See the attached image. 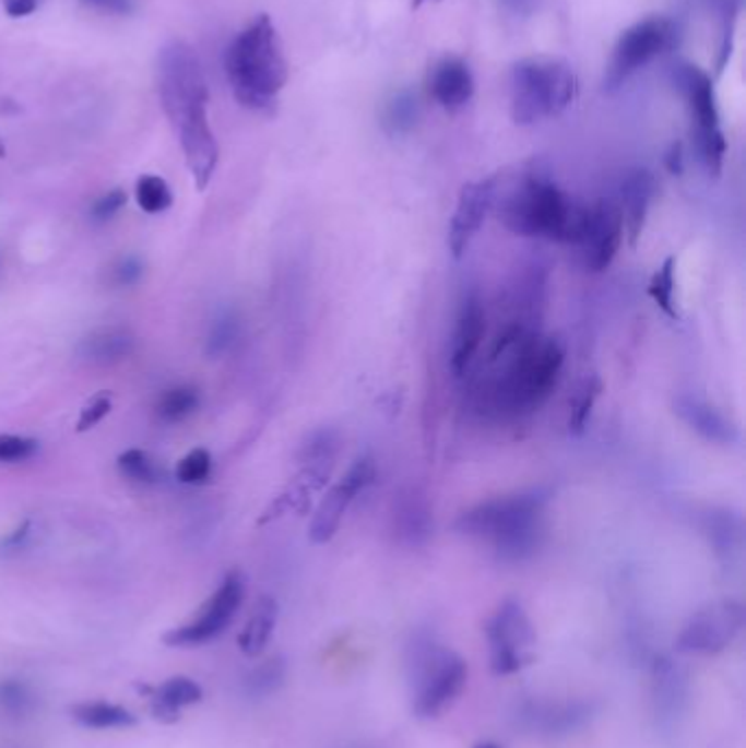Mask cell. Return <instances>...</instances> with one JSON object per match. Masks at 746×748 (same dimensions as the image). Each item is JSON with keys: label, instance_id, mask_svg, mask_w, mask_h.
I'll return each mask as SVG.
<instances>
[{"label": "cell", "instance_id": "cell-31", "mask_svg": "<svg viewBox=\"0 0 746 748\" xmlns=\"http://www.w3.org/2000/svg\"><path fill=\"white\" fill-rule=\"evenodd\" d=\"M674 270H676V261L670 257L665 259L656 272L652 274L650 283H648V296L652 298V302L667 316V318H676V302H674V289H676V278H674Z\"/></svg>", "mask_w": 746, "mask_h": 748}, {"label": "cell", "instance_id": "cell-21", "mask_svg": "<svg viewBox=\"0 0 746 748\" xmlns=\"http://www.w3.org/2000/svg\"><path fill=\"white\" fill-rule=\"evenodd\" d=\"M656 195V180L648 169H630L619 185L617 209L624 219V235L635 246L643 233L650 206Z\"/></svg>", "mask_w": 746, "mask_h": 748}, {"label": "cell", "instance_id": "cell-8", "mask_svg": "<svg viewBox=\"0 0 746 748\" xmlns=\"http://www.w3.org/2000/svg\"><path fill=\"white\" fill-rule=\"evenodd\" d=\"M674 82L689 108L700 163L711 176H720L726 154V141L720 126L713 80L700 67L691 62H678L674 67Z\"/></svg>", "mask_w": 746, "mask_h": 748}, {"label": "cell", "instance_id": "cell-29", "mask_svg": "<svg viewBox=\"0 0 746 748\" xmlns=\"http://www.w3.org/2000/svg\"><path fill=\"white\" fill-rule=\"evenodd\" d=\"M200 407V392L189 385H178L171 390H165L158 396L156 403V414L163 423H182L191 414H196Z\"/></svg>", "mask_w": 746, "mask_h": 748}, {"label": "cell", "instance_id": "cell-3", "mask_svg": "<svg viewBox=\"0 0 746 748\" xmlns=\"http://www.w3.org/2000/svg\"><path fill=\"white\" fill-rule=\"evenodd\" d=\"M226 75L237 102L254 112H272L289 80L279 32L268 14L246 27L226 51Z\"/></svg>", "mask_w": 746, "mask_h": 748}, {"label": "cell", "instance_id": "cell-19", "mask_svg": "<svg viewBox=\"0 0 746 748\" xmlns=\"http://www.w3.org/2000/svg\"><path fill=\"white\" fill-rule=\"evenodd\" d=\"M672 407L678 420L685 423L691 431H696L707 442L729 447V444H735L739 438L737 425L726 414H722L715 405H711L709 401L700 396L678 394Z\"/></svg>", "mask_w": 746, "mask_h": 748}, {"label": "cell", "instance_id": "cell-42", "mask_svg": "<svg viewBox=\"0 0 746 748\" xmlns=\"http://www.w3.org/2000/svg\"><path fill=\"white\" fill-rule=\"evenodd\" d=\"M29 534H32V523L25 521V523H21L14 532H10L3 541H0V549H3V551H16V549H21V547L25 545V541L29 538Z\"/></svg>", "mask_w": 746, "mask_h": 748}, {"label": "cell", "instance_id": "cell-11", "mask_svg": "<svg viewBox=\"0 0 746 748\" xmlns=\"http://www.w3.org/2000/svg\"><path fill=\"white\" fill-rule=\"evenodd\" d=\"M746 621L744 604L731 597L709 602L698 608L676 637V650L683 654H720L742 632Z\"/></svg>", "mask_w": 746, "mask_h": 748}, {"label": "cell", "instance_id": "cell-46", "mask_svg": "<svg viewBox=\"0 0 746 748\" xmlns=\"http://www.w3.org/2000/svg\"><path fill=\"white\" fill-rule=\"evenodd\" d=\"M8 156V150H5V143L0 141V158H5Z\"/></svg>", "mask_w": 746, "mask_h": 748}, {"label": "cell", "instance_id": "cell-39", "mask_svg": "<svg viewBox=\"0 0 746 748\" xmlns=\"http://www.w3.org/2000/svg\"><path fill=\"white\" fill-rule=\"evenodd\" d=\"M126 202H128V193L123 189H115L93 204L91 215L95 222H108L126 206Z\"/></svg>", "mask_w": 746, "mask_h": 748}, {"label": "cell", "instance_id": "cell-2", "mask_svg": "<svg viewBox=\"0 0 746 748\" xmlns=\"http://www.w3.org/2000/svg\"><path fill=\"white\" fill-rule=\"evenodd\" d=\"M161 102L180 139L187 167L200 191L220 163V145L209 126V88L202 64L187 43L174 40L161 51Z\"/></svg>", "mask_w": 746, "mask_h": 748}, {"label": "cell", "instance_id": "cell-28", "mask_svg": "<svg viewBox=\"0 0 746 748\" xmlns=\"http://www.w3.org/2000/svg\"><path fill=\"white\" fill-rule=\"evenodd\" d=\"M704 534L709 536V543L713 545L715 554L722 560H731L739 551L742 527H739V519L733 517L731 512L707 514Z\"/></svg>", "mask_w": 746, "mask_h": 748}, {"label": "cell", "instance_id": "cell-26", "mask_svg": "<svg viewBox=\"0 0 746 748\" xmlns=\"http://www.w3.org/2000/svg\"><path fill=\"white\" fill-rule=\"evenodd\" d=\"M71 715L86 728L95 731H110V728H128L137 724V715L126 709L123 704L108 702V700H86L71 707Z\"/></svg>", "mask_w": 746, "mask_h": 748}, {"label": "cell", "instance_id": "cell-45", "mask_svg": "<svg viewBox=\"0 0 746 748\" xmlns=\"http://www.w3.org/2000/svg\"><path fill=\"white\" fill-rule=\"evenodd\" d=\"M473 748H504V746L497 744V741H488V739H486V741H477Z\"/></svg>", "mask_w": 746, "mask_h": 748}, {"label": "cell", "instance_id": "cell-44", "mask_svg": "<svg viewBox=\"0 0 746 748\" xmlns=\"http://www.w3.org/2000/svg\"><path fill=\"white\" fill-rule=\"evenodd\" d=\"M88 3H93L106 12H115V14H128L130 12V0H88Z\"/></svg>", "mask_w": 746, "mask_h": 748}, {"label": "cell", "instance_id": "cell-27", "mask_svg": "<svg viewBox=\"0 0 746 748\" xmlns=\"http://www.w3.org/2000/svg\"><path fill=\"white\" fill-rule=\"evenodd\" d=\"M287 678V663L283 656H270L254 665L244 676V691L250 698H268L276 693Z\"/></svg>", "mask_w": 746, "mask_h": 748}, {"label": "cell", "instance_id": "cell-14", "mask_svg": "<svg viewBox=\"0 0 746 748\" xmlns=\"http://www.w3.org/2000/svg\"><path fill=\"white\" fill-rule=\"evenodd\" d=\"M375 479H377L375 462L370 458H359L318 503L313 519L309 523V538L318 545L329 543L338 534L351 503L357 499L359 492L370 488Z\"/></svg>", "mask_w": 746, "mask_h": 748}, {"label": "cell", "instance_id": "cell-15", "mask_svg": "<svg viewBox=\"0 0 746 748\" xmlns=\"http://www.w3.org/2000/svg\"><path fill=\"white\" fill-rule=\"evenodd\" d=\"M495 195H497V180L486 178L477 182H469L460 189L451 224H449V250L455 259L464 257L471 248L473 239L479 235L482 226L486 224L488 215L495 211Z\"/></svg>", "mask_w": 746, "mask_h": 748}, {"label": "cell", "instance_id": "cell-16", "mask_svg": "<svg viewBox=\"0 0 746 748\" xmlns=\"http://www.w3.org/2000/svg\"><path fill=\"white\" fill-rule=\"evenodd\" d=\"M595 711L597 704L591 700H528L519 707L517 720L541 735H567L587 726Z\"/></svg>", "mask_w": 746, "mask_h": 748}, {"label": "cell", "instance_id": "cell-24", "mask_svg": "<svg viewBox=\"0 0 746 748\" xmlns=\"http://www.w3.org/2000/svg\"><path fill=\"white\" fill-rule=\"evenodd\" d=\"M276 621H279V602L270 595L259 597V602L254 604L244 630L237 637L239 650L246 656H259L265 650V645L270 643L274 628H276Z\"/></svg>", "mask_w": 746, "mask_h": 748}, {"label": "cell", "instance_id": "cell-17", "mask_svg": "<svg viewBox=\"0 0 746 748\" xmlns=\"http://www.w3.org/2000/svg\"><path fill=\"white\" fill-rule=\"evenodd\" d=\"M652 702L659 726L672 731L689 702L687 669L672 656L661 654L652 661Z\"/></svg>", "mask_w": 746, "mask_h": 748}, {"label": "cell", "instance_id": "cell-30", "mask_svg": "<svg viewBox=\"0 0 746 748\" xmlns=\"http://www.w3.org/2000/svg\"><path fill=\"white\" fill-rule=\"evenodd\" d=\"M602 394V381L597 375H589L576 390L571 403H569V420L567 427L571 434H582L589 425V418L593 414V407Z\"/></svg>", "mask_w": 746, "mask_h": 748}, {"label": "cell", "instance_id": "cell-9", "mask_svg": "<svg viewBox=\"0 0 746 748\" xmlns=\"http://www.w3.org/2000/svg\"><path fill=\"white\" fill-rule=\"evenodd\" d=\"M676 25L667 16H648L630 25L615 43L602 86L604 93H617L632 75L674 47Z\"/></svg>", "mask_w": 746, "mask_h": 748}, {"label": "cell", "instance_id": "cell-25", "mask_svg": "<svg viewBox=\"0 0 746 748\" xmlns=\"http://www.w3.org/2000/svg\"><path fill=\"white\" fill-rule=\"evenodd\" d=\"M137 348V337L121 326L99 329L80 344V355L93 364H115L130 357Z\"/></svg>", "mask_w": 746, "mask_h": 748}, {"label": "cell", "instance_id": "cell-41", "mask_svg": "<svg viewBox=\"0 0 746 748\" xmlns=\"http://www.w3.org/2000/svg\"><path fill=\"white\" fill-rule=\"evenodd\" d=\"M40 3L43 0H3V8L12 19H27L40 8Z\"/></svg>", "mask_w": 746, "mask_h": 748}, {"label": "cell", "instance_id": "cell-6", "mask_svg": "<svg viewBox=\"0 0 746 748\" xmlns=\"http://www.w3.org/2000/svg\"><path fill=\"white\" fill-rule=\"evenodd\" d=\"M405 669L414 713L425 720L440 715L462 693L469 676L466 661L429 632L412 637Z\"/></svg>", "mask_w": 746, "mask_h": 748}, {"label": "cell", "instance_id": "cell-4", "mask_svg": "<svg viewBox=\"0 0 746 748\" xmlns=\"http://www.w3.org/2000/svg\"><path fill=\"white\" fill-rule=\"evenodd\" d=\"M543 492H517L482 501L455 521L458 532L488 541L506 562H523L536 554L545 532Z\"/></svg>", "mask_w": 746, "mask_h": 748}, {"label": "cell", "instance_id": "cell-20", "mask_svg": "<svg viewBox=\"0 0 746 748\" xmlns=\"http://www.w3.org/2000/svg\"><path fill=\"white\" fill-rule=\"evenodd\" d=\"M431 99L447 112H458L475 95V78L462 58H442L429 73L427 82Z\"/></svg>", "mask_w": 746, "mask_h": 748}, {"label": "cell", "instance_id": "cell-34", "mask_svg": "<svg viewBox=\"0 0 746 748\" xmlns=\"http://www.w3.org/2000/svg\"><path fill=\"white\" fill-rule=\"evenodd\" d=\"M213 471V458L206 449H193L189 451L176 466V479L189 486L204 484L211 477Z\"/></svg>", "mask_w": 746, "mask_h": 748}, {"label": "cell", "instance_id": "cell-47", "mask_svg": "<svg viewBox=\"0 0 746 748\" xmlns=\"http://www.w3.org/2000/svg\"><path fill=\"white\" fill-rule=\"evenodd\" d=\"M423 3H427V0H414V8H421Z\"/></svg>", "mask_w": 746, "mask_h": 748}, {"label": "cell", "instance_id": "cell-23", "mask_svg": "<svg viewBox=\"0 0 746 748\" xmlns=\"http://www.w3.org/2000/svg\"><path fill=\"white\" fill-rule=\"evenodd\" d=\"M40 709V693L32 680L23 676L0 678V720L27 722Z\"/></svg>", "mask_w": 746, "mask_h": 748}, {"label": "cell", "instance_id": "cell-12", "mask_svg": "<svg viewBox=\"0 0 746 748\" xmlns=\"http://www.w3.org/2000/svg\"><path fill=\"white\" fill-rule=\"evenodd\" d=\"M624 244V219L613 200H600L593 206H582L576 235L569 246L578 250L587 272H604L617 257Z\"/></svg>", "mask_w": 746, "mask_h": 748}, {"label": "cell", "instance_id": "cell-40", "mask_svg": "<svg viewBox=\"0 0 746 748\" xmlns=\"http://www.w3.org/2000/svg\"><path fill=\"white\" fill-rule=\"evenodd\" d=\"M143 276V263L137 257H126L119 261V265L115 268V281L117 285H137Z\"/></svg>", "mask_w": 746, "mask_h": 748}, {"label": "cell", "instance_id": "cell-7", "mask_svg": "<svg viewBox=\"0 0 746 748\" xmlns=\"http://www.w3.org/2000/svg\"><path fill=\"white\" fill-rule=\"evenodd\" d=\"M578 97L571 67L558 58H525L510 71V117L517 126H534L563 115Z\"/></svg>", "mask_w": 746, "mask_h": 748}, {"label": "cell", "instance_id": "cell-33", "mask_svg": "<svg viewBox=\"0 0 746 748\" xmlns=\"http://www.w3.org/2000/svg\"><path fill=\"white\" fill-rule=\"evenodd\" d=\"M117 466H119L123 477L139 482V484H158L163 477L158 462L143 449L123 451L117 460Z\"/></svg>", "mask_w": 746, "mask_h": 748}, {"label": "cell", "instance_id": "cell-18", "mask_svg": "<svg viewBox=\"0 0 746 748\" xmlns=\"http://www.w3.org/2000/svg\"><path fill=\"white\" fill-rule=\"evenodd\" d=\"M486 335V309L482 305V298L471 292L460 309H458V318H455V326H453V340H451V370L455 377H462L469 366L473 364L475 355L482 348Z\"/></svg>", "mask_w": 746, "mask_h": 748}, {"label": "cell", "instance_id": "cell-13", "mask_svg": "<svg viewBox=\"0 0 746 748\" xmlns=\"http://www.w3.org/2000/svg\"><path fill=\"white\" fill-rule=\"evenodd\" d=\"M246 597V578L241 571H230L206 599L200 615L178 628H171L163 641L171 648H196L217 639L237 617Z\"/></svg>", "mask_w": 746, "mask_h": 748}, {"label": "cell", "instance_id": "cell-38", "mask_svg": "<svg viewBox=\"0 0 746 748\" xmlns=\"http://www.w3.org/2000/svg\"><path fill=\"white\" fill-rule=\"evenodd\" d=\"M110 409H113V399H110L108 392H102V394L93 396V399L84 405V409H82V414H80L78 431H88V429H93L95 425H99V423L110 414Z\"/></svg>", "mask_w": 746, "mask_h": 748}, {"label": "cell", "instance_id": "cell-10", "mask_svg": "<svg viewBox=\"0 0 746 748\" xmlns=\"http://www.w3.org/2000/svg\"><path fill=\"white\" fill-rule=\"evenodd\" d=\"M486 639L490 645V669L497 676H508L528 667L534 658L536 643L534 626L517 599H506L497 606L486 624Z\"/></svg>", "mask_w": 746, "mask_h": 748}, {"label": "cell", "instance_id": "cell-37", "mask_svg": "<svg viewBox=\"0 0 746 748\" xmlns=\"http://www.w3.org/2000/svg\"><path fill=\"white\" fill-rule=\"evenodd\" d=\"M399 521H401V534H405L412 543H418L429 532V527H427V510L421 512V506L416 501H410L405 506L403 514H399Z\"/></svg>", "mask_w": 746, "mask_h": 748}, {"label": "cell", "instance_id": "cell-1", "mask_svg": "<svg viewBox=\"0 0 746 748\" xmlns=\"http://www.w3.org/2000/svg\"><path fill=\"white\" fill-rule=\"evenodd\" d=\"M488 361L495 372L477 392L482 409L499 420H521L538 412L554 394L565 366V348L556 337H543L517 322L495 340Z\"/></svg>", "mask_w": 746, "mask_h": 748}, {"label": "cell", "instance_id": "cell-36", "mask_svg": "<svg viewBox=\"0 0 746 748\" xmlns=\"http://www.w3.org/2000/svg\"><path fill=\"white\" fill-rule=\"evenodd\" d=\"M38 453V442L34 438H23V436H12L3 434L0 436V462H25Z\"/></svg>", "mask_w": 746, "mask_h": 748}, {"label": "cell", "instance_id": "cell-35", "mask_svg": "<svg viewBox=\"0 0 746 748\" xmlns=\"http://www.w3.org/2000/svg\"><path fill=\"white\" fill-rule=\"evenodd\" d=\"M237 333H239V326H237L235 318L224 316V318L215 320V324L211 326V333H209L206 353L213 357L224 355L233 346V342L237 340Z\"/></svg>", "mask_w": 746, "mask_h": 748}, {"label": "cell", "instance_id": "cell-22", "mask_svg": "<svg viewBox=\"0 0 746 748\" xmlns=\"http://www.w3.org/2000/svg\"><path fill=\"white\" fill-rule=\"evenodd\" d=\"M150 698V707L156 720L178 722L185 707L198 704L204 698V689L189 676H171L158 687H139Z\"/></svg>", "mask_w": 746, "mask_h": 748}, {"label": "cell", "instance_id": "cell-5", "mask_svg": "<svg viewBox=\"0 0 746 748\" xmlns=\"http://www.w3.org/2000/svg\"><path fill=\"white\" fill-rule=\"evenodd\" d=\"M501 224L517 237L571 244L582 206L547 176L525 174L501 200L495 195Z\"/></svg>", "mask_w": 746, "mask_h": 748}, {"label": "cell", "instance_id": "cell-32", "mask_svg": "<svg viewBox=\"0 0 746 748\" xmlns=\"http://www.w3.org/2000/svg\"><path fill=\"white\" fill-rule=\"evenodd\" d=\"M137 202L147 215H161L171 209L174 193L161 176H141L137 182Z\"/></svg>", "mask_w": 746, "mask_h": 748}, {"label": "cell", "instance_id": "cell-43", "mask_svg": "<svg viewBox=\"0 0 746 748\" xmlns=\"http://www.w3.org/2000/svg\"><path fill=\"white\" fill-rule=\"evenodd\" d=\"M665 169L672 174V176H680L683 169H685V152H683V143L676 141L670 145V150L665 152Z\"/></svg>", "mask_w": 746, "mask_h": 748}]
</instances>
